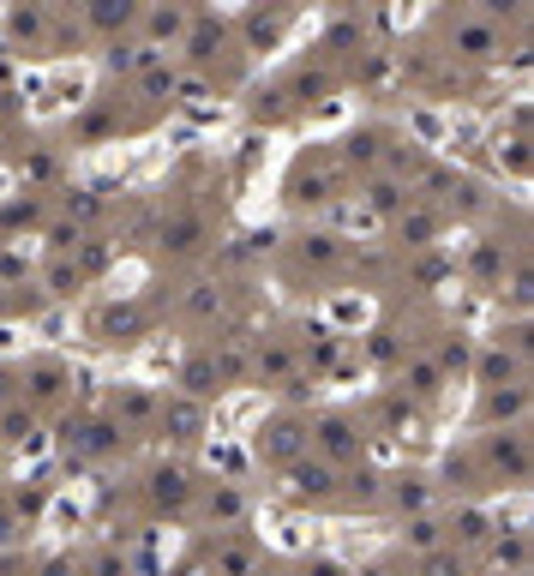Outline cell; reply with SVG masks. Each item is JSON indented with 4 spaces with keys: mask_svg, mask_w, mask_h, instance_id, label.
Returning a JSON list of instances; mask_svg holds the SVG:
<instances>
[{
    "mask_svg": "<svg viewBox=\"0 0 534 576\" xmlns=\"http://www.w3.org/2000/svg\"><path fill=\"white\" fill-rule=\"evenodd\" d=\"M349 186V169L336 156H306L301 169H294L289 181V204H301V211H324V204H336Z\"/></svg>",
    "mask_w": 534,
    "mask_h": 576,
    "instance_id": "6da1fadb",
    "label": "cell"
},
{
    "mask_svg": "<svg viewBox=\"0 0 534 576\" xmlns=\"http://www.w3.org/2000/svg\"><path fill=\"white\" fill-rule=\"evenodd\" d=\"M264 408H271L264 384H246V391H234V396H216L211 433L216 438H252V433H259V421H264Z\"/></svg>",
    "mask_w": 534,
    "mask_h": 576,
    "instance_id": "7a4b0ae2",
    "label": "cell"
},
{
    "mask_svg": "<svg viewBox=\"0 0 534 576\" xmlns=\"http://www.w3.org/2000/svg\"><path fill=\"white\" fill-rule=\"evenodd\" d=\"M373 319H379V306L366 289H336L319 301V331H331V336H361Z\"/></svg>",
    "mask_w": 534,
    "mask_h": 576,
    "instance_id": "3957f363",
    "label": "cell"
},
{
    "mask_svg": "<svg viewBox=\"0 0 534 576\" xmlns=\"http://www.w3.org/2000/svg\"><path fill=\"white\" fill-rule=\"evenodd\" d=\"M306 445H313V438H306V421H294V415L259 421V433H252V456H264V463H276V468L301 463Z\"/></svg>",
    "mask_w": 534,
    "mask_h": 576,
    "instance_id": "277c9868",
    "label": "cell"
},
{
    "mask_svg": "<svg viewBox=\"0 0 534 576\" xmlns=\"http://www.w3.org/2000/svg\"><path fill=\"white\" fill-rule=\"evenodd\" d=\"M306 438L319 445V463H331V468L354 463V456H361V445H366V433H361L354 421H343V415H324L319 426H306Z\"/></svg>",
    "mask_w": 534,
    "mask_h": 576,
    "instance_id": "5b68a950",
    "label": "cell"
},
{
    "mask_svg": "<svg viewBox=\"0 0 534 576\" xmlns=\"http://www.w3.org/2000/svg\"><path fill=\"white\" fill-rule=\"evenodd\" d=\"M174 366H181V343H174V336H144V348L132 354V384H139V391H157V384L174 378Z\"/></svg>",
    "mask_w": 534,
    "mask_h": 576,
    "instance_id": "8992f818",
    "label": "cell"
},
{
    "mask_svg": "<svg viewBox=\"0 0 534 576\" xmlns=\"http://www.w3.org/2000/svg\"><path fill=\"white\" fill-rule=\"evenodd\" d=\"M283 475H289V481H283L289 498H306V505H324V498L336 493V481H343L331 463H319V456H301V463L283 468Z\"/></svg>",
    "mask_w": 534,
    "mask_h": 576,
    "instance_id": "52a82bcc",
    "label": "cell"
},
{
    "mask_svg": "<svg viewBox=\"0 0 534 576\" xmlns=\"http://www.w3.org/2000/svg\"><path fill=\"white\" fill-rule=\"evenodd\" d=\"M204 468H216L222 486H241V481L252 475L246 438H216V433H204Z\"/></svg>",
    "mask_w": 534,
    "mask_h": 576,
    "instance_id": "ba28073f",
    "label": "cell"
},
{
    "mask_svg": "<svg viewBox=\"0 0 534 576\" xmlns=\"http://www.w3.org/2000/svg\"><path fill=\"white\" fill-rule=\"evenodd\" d=\"M174 384H181V391H174V396H192V403H211V396H222V384H216V366H211V348H199V354H181V366H174Z\"/></svg>",
    "mask_w": 534,
    "mask_h": 576,
    "instance_id": "9c48e42d",
    "label": "cell"
},
{
    "mask_svg": "<svg viewBox=\"0 0 534 576\" xmlns=\"http://www.w3.org/2000/svg\"><path fill=\"white\" fill-rule=\"evenodd\" d=\"M162 426H169V438L192 445V438L211 433V403H192V396H169V403H162Z\"/></svg>",
    "mask_w": 534,
    "mask_h": 576,
    "instance_id": "30bf717a",
    "label": "cell"
},
{
    "mask_svg": "<svg viewBox=\"0 0 534 576\" xmlns=\"http://www.w3.org/2000/svg\"><path fill=\"white\" fill-rule=\"evenodd\" d=\"M403 127H409V144H421V151H451V121H444V109L409 102Z\"/></svg>",
    "mask_w": 534,
    "mask_h": 576,
    "instance_id": "8fae6325",
    "label": "cell"
},
{
    "mask_svg": "<svg viewBox=\"0 0 534 576\" xmlns=\"http://www.w3.org/2000/svg\"><path fill=\"white\" fill-rule=\"evenodd\" d=\"M139 24H144V49L162 54V42H181L187 37L192 12L187 7H151V12H139Z\"/></svg>",
    "mask_w": 534,
    "mask_h": 576,
    "instance_id": "7c38bea8",
    "label": "cell"
},
{
    "mask_svg": "<svg viewBox=\"0 0 534 576\" xmlns=\"http://www.w3.org/2000/svg\"><path fill=\"white\" fill-rule=\"evenodd\" d=\"M222 42H229V31H222L216 19H192L187 24V37H181V49H187V61H192V72H204L222 54Z\"/></svg>",
    "mask_w": 534,
    "mask_h": 576,
    "instance_id": "4fadbf2b",
    "label": "cell"
},
{
    "mask_svg": "<svg viewBox=\"0 0 534 576\" xmlns=\"http://www.w3.org/2000/svg\"><path fill=\"white\" fill-rule=\"evenodd\" d=\"M451 49L463 54V61H493V54H498L493 19H463V24H456V37H451Z\"/></svg>",
    "mask_w": 534,
    "mask_h": 576,
    "instance_id": "5bb4252c",
    "label": "cell"
},
{
    "mask_svg": "<svg viewBox=\"0 0 534 576\" xmlns=\"http://www.w3.org/2000/svg\"><path fill=\"white\" fill-rule=\"evenodd\" d=\"M324 223H331L336 234H379V229H384L379 216L366 211L361 199H354V192H343V199H336V204H324Z\"/></svg>",
    "mask_w": 534,
    "mask_h": 576,
    "instance_id": "9a60e30c",
    "label": "cell"
},
{
    "mask_svg": "<svg viewBox=\"0 0 534 576\" xmlns=\"http://www.w3.org/2000/svg\"><path fill=\"white\" fill-rule=\"evenodd\" d=\"M139 324H144V319H139V306H132V301H109V306L91 319V331L102 336V343H121V336H127V343H139V336H132Z\"/></svg>",
    "mask_w": 534,
    "mask_h": 576,
    "instance_id": "2e32d148",
    "label": "cell"
},
{
    "mask_svg": "<svg viewBox=\"0 0 534 576\" xmlns=\"http://www.w3.org/2000/svg\"><path fill=\"white\" fill-rule=\"evenodd\" d=\"M289 12H271V19H264V12H246V49L252 54H283V31H289Z\"/></svg>",
    "mask_w": 534,
    "mask_h": 576,
    "instance_id": "e0dca14e",
    "label": "cell"
},
{
    "mask_svg": "<svg viewBox=\"0 0 534 576\" xmlns=\"http://www.w3.org/2000/svg\"><path fill=\"white\" fill-rule=\"evenodd\" d=\"M384 493H391V505L403 516H433V486H426L421 475H396Z\"/></svg>",
    "mask_w": 534,
    "mask_h": 576,
    "instance_id": "ac0fdd59",
    "label": "cell"
},
{
    "mask_svg": "<svg viewBox=\"0 0 534 576\" xmlns=\"http://www.w3.org/2000/svg\"><path fill=\"white\" fill-rule=\"evenodd\" d=\"M24 384H31V403H54V396L72 384V366L67 361H37L31 373H24Z\"/></svg>",
    "mask_w": 534,
    "mask_h": 576,
    "instance_id": "d6986e66",
    "label": "cell"
},
{
    "mask_svg": "<svg viewBox=\"0 0 534 576\" xmlns=\"http://www.w3.org/2000/svg\"><path fill=\"white\" fill-rule=\"evenodd\" d=\"M151 498L162 511H181L192 498V475H187V468H157V475H151Z\"/></svg>",
    "mask_w": 534,
    "mask_h": 576,
    "instance_id": "ffe728a7",
    "label": "cell"
},
{
    "mask_svg": "<svg viewBox=\"0 0 534 576\" xmlns=\"http://www.w3.org/2000/svg\"><path fill=\"white\" fill-rule=\"evenodd\" d=\"M451 528H456V540H463V546H481L486 535H493V511H486V505H463L451 516Z\"/></svg>",
    "mask_w": 534,
    "mask_h": 576,
    "instance_id": "44dd1931",
    "label": "cell"
},
{
    "mask_svg": "<svg viewBox=\"0 0 534 576\" xmlns=\"http://www.w3.org/2000/svg\"><path fill=\"white\" fill-rule=\"evenodd\" d=\"M403 546H414V553H439V546H444V523H439V516H409V523H403Z\"/></svg>",
    "mask_w": 534,
    "mask_h": 576,
    "instance_id": "7402d4cb",
    "label": "cell"
},
{
    "mask_svg": "<svg viewBox=\"0 0 534 576\" xmlns=\"http://www.w3.org/2000/svg\"><path fill=\"white\" fill-rule=\"evenodd\" d=\"M511 373H516V354H511V348H486V354H481V373H474V384L498 391V384L511 378Z\"/></svg>",
    "mask_w": 534,
    "mask_h": 576,
    "instance_id": "603a6c76",
    "label": "cell"
},
{
    "mask_svg": "<svg viewBox=\"0 0 534 576\" xmlns=\"http://www.w3.org/2000/svg\"><path fill=\"white\" fill-rule=\"evenodd\" d=\"M42 283H49V294H54V301H72L84 276H79V264H72V259H54L49 271H42Z\"/></svg>",
    "mask_w": 534,
    "mask_h": 576,
    "instance_id": "cb8c5ba5",
    "label": "cell"
},
{
    "mask_svg": "<svg viewBox=\"0 0 534 576\" xmlns=\"http://www.w3.org/2000/svg\"><path fill=\"white\" fill-rule=\"evenodd\" d=\"M379 139H373V132H349V139H343V156H336V162H343V169H349V162H361V169H379Z\"/></svg>",
    "mask_w": 534,
    "mask_h": 576,
    "instance_id": "d4e9b609",
    "label": "cell"
},
{
    "mask_svg": "<svg viewBox=\"0 0 534 576\" xmlns=\"http://www.w3.org/2000/svg\"><path fill=\"white\" fill-rule=\"evenodd\" d=\"M84 19H91L97 24V31H127V24H139V7H132V0H121V7H91V12H84Z\"/></svg>",
    "mask_w": 534,
    "mask_h": 576,
    "instance_id": "484cf974",
    "label": "cell"
},
{
    "mask_svg": "<svg viewBox=\"0 0 534 576\" xmlns=\"http://www.w3.org/2000/svg\"><path fill=\"white\" fill-rule=\"evenodd\" d=\"M114 415H121V421H144V415H157V396L139 391V384H127V391L114 396Z\"/></svg>",
    "mask_w": 534,
    "mask_h": 576,
    "instance_id": "4316f807",
    "label": "cell"
},
{
    "mask_svg": "<svg viewBox=\"0 0 534 576\" xmlns=\"http://www.w3.org/2000/svg\"><path fill=\"white\" fill-rule=\"evenodd\" d=\"M493 565H498V570H516V576H528V535H511V540H498V546H493Z\"/></svg>",
    "mask_w": 534,
    "mask_h": 576,
    "instance_id": "83f0119b",
    "label": "cell"
},
{
    "mask_svg": "<svg viewBox=\"0 0 534 576\" xmlns=\"http://www.w3.org/2000/svg\"><path fill=\"white\" fill-rule=\"evenodd\" d=\"M289 373H294V348L264 343V348H259V378H289Z\"/></svg>",
    "mask_w": 534,
    "mask_h": 576,
    "instance_id": "f1b7e54d",
    "label": "cell"
},
{
    "mask_svg": "<svg viewBox=\"0 0 534 576\" xmlns=\"http://www.w3.org/2000/svg\"><path fill=\"white\" fill-rule=\"evenodd\" d=\"M403 378H409V396H439V378H444V373H439V361H426V354H421V361H414Z\"/></svg>",
    "mask_w": 534,
    "mask_h": 576,
    "instance_id": "f546056e",
    "label": "cell"
},
{
    "mask_svg": "<svg viewBox=\"0 0 534 576\" xmlns=\"http://www.w3.org/2000/svg\"><path fill=\"white\" fill-rule=\"evenodd\" d=\"M67 216H72V229H79V223H91V216H102V192H97V186L67 192Z\"/></svg>",
    "mask_w": 534,
    "mask_h": 576,
    "instance_id": "4dcf8cb0",
    "label": "cell"
},
{
    "mask_svg": "<svg viewBox=\"0 0 534 576\" xmlns=\"http://www.w3.org/2000/svg\"><path fill=\"white\" fill-rule=\"evenodd\" d=\"M241 511H246V493H241V486H216L211 523H241Z\"/></svg>",
    "mask_w": 534,
    "mask_h": 576,
    "instance_id": "1f68e13d",
    "label": "cell"
},
{
    "mask_svg": "<svg viewBox=\"0 0 534 576\" xmlns=\"http://www.w3.org/2000/svg\"><path fill=\"white\" fill-rule=\"evenodd\" d=\"M67 523H72V528L84 523V498H79V493H61V498H54V511H49V528H54V535H67Z\"/></svg>",
    "mask_w": 534,
    "mask_h": 576,
    "instance_id": "d6a6232c",
    "label": "cell"
},
{
    "mask_svg": "<svg viewBox=\"0 0 534 576\" xmlns=\"http://www.w3.org/2000/svg\"><path fill=\"white\" fill-rule=\"evenodd\" d=\"M523 408H528L523 391H493V396H486V421H516Z\"/></svg>",
    "mask_w": 534,
    "mask_h": 576,
    "instance_id": "836d02e7",
    "label": "cell"
},
{
    "mask_svg": "<svg viewBox=\"0 0 534 576\" xmlns=\"http://www.w3.org/2000/svg\"><path fill=\"white\" fill-rule=\"evenodd\" d=\"M174 84H181V72H174V67H144V79H139V91L144 97H174Z\"/></svg>",
    "mask_w": 534,
    "mask_h": 576,
    "instance_id": "e575fe53",
    "label": "cell"
},
{
    "mask_svg": "<svg viewBox=\"0 0 534 576\" xmlns=\"http://www.w3.org/2000/svg\"><path fill=\"white\" fill-rule=\"evenodd\" d=\"M433 234H439V216H433V211L403 216V241H409V246H433Z\"/></svg>",
    "mask_w": 534,
    "mask_h": 576,
    "instance_id": "d590c367",
    "label": "cell"
},
{
    "mask_svg": "<svg viewBox=\"0 0 534 576\" xmlns=\"http://www.w3.org/2000/svg\"><path fill=\"white\" fill-rule=\"evenodd\" d=\"M192 241H199V223H192V216H174V223H162V246H169V253H187Z\"/></svg>",
    "mask_w": 534,
    "mask_h": 576,
    "instance_id": "8d00e7d4",
    "label": "cell"
},
{
    "mask_svg": "<svg viewBox=\"0 0 534 576\" xmlns=\"http://www.w3.org/2000/svg\"><path fill=\"white\" fill-rule=\"evenodd\" d=\"M187 313H192V319H211V313H222V294H216L211 283H192V289H187Z\"/></svg>",
    "mask_w": 534,
    "mask_h": 576,
    "instance_id": "74e56055",
    "label": "cell"
},
{
    "mask_svg": "<svg viewBox=\"0 0 534 576\" xmlns=\"http://www.w3.org/2000/svg\"><path fill=\"white\" fill-rule=\"evenodd\" d=\"M31 433H37V426H31V408H7V415H0V438H7V445H24Z\"/></svg>",
    "mask_w": 534,
    "mask_h": 576,
    "instance_id": "f35d334b",
    "label": "cell"
},
{
    "mask_svg": "<svg viewBox=\"0 0 534 576\" xmlns=\"http://www.w3.org/2000/svg\"><path fill=\"white\" fill-rule=\"evenodd\" d=\"M349 109H354L349 97H331V102H319V109H313V132H324V127H343V121H349Z\"/></svg>",
    "mask_w": 534,
    "mask_h": 576,
    "instance_id": "ab89813d",
    "label": "cell"
},
{
    "mask_svg": "<svg viewBox=\"0 0 534 576\" xmlns=\"http://www.w3.org/2000/svg\"><path fill=\"white\" fill-rule=\"evenodd\" d=\"M0 24H7V37H24L31 42L42 31V12H0Z\"/></svg>",
    "mask_w": 534,
    "mask_h": 576,
    "instance_id": "60d3db41",
    "label": "cell"
},
{
    "mask_svg": "<svg viewBox=\"0 0 534 576\" xmlns=\"http://www.w3.org/2000/svg\"><path fill=\"white\" fill-rule=\"evenodd\" d=\"M37 331H42V336H49V343H67V331H72V313H67V306H54V313H49V319H42V324H37Z\"/></svg>",
    "mask_w": 534,
    "mask_h": 576,
    "instance_id": "b9f144b4",
    "label": "cell"
},
{
    "mask_svg": "<svg viewBox=\"0 0 534 576\" xmlns=\"http://www.w3.org/2000/svg\"><path fill=\"white\" fill-rule=\"evenodd\" d=\"M216 565L229 570V576H246V570H252V553H246V546H222V558H216Z\"/></svg>",
    "mask_w": 534,
    "mask_h": 576,
    "instance_id": "7bdbcfd3",
    "label": "cell"
},
{
    "mask_svg": "<svg viewBox=\"0 0 534 576\" xmlns=\"http://www.w3.org/2000/svg\"><path fill=\"white\" fill-rule=\"evenodd\" d=\"M426 576H463V558H451L439 546V553H426Z\"/></svg>",
    "mask_w": 534,
    "mask_h": 576,
    "instance_id": "ee69618b",
    "label": "cell"
},
{
    "mask_svg": "<svg viewBox=\"0 0 534 576\" xmlns=\"http://www.w3.org/2000/svg\"><path fill=\"white\" fill-rule=\"evenodd\" d=\"M84 570H91V576H127V558L121 553H97Z\"/></svg>",
    "mask_w": 534,
    "mask_h": 576,
    "instance_id": "f6af8a7d",
    "label": "cell"
},
{
    "mask_svg": "<svg viewBox=\"0 0 534 576\" xmlns=\"http://www.w3.org/2000/svg\"><path fill=\"white\" fill-rule=\"evenodd\" d=\"M474 271H481V276H498V271H504L498 246H481V253H474Z\"/></svg>",
    "mask_w": 534,
    "mask_h": 576,
    "instance_id": "bcb514c9",
    "label": "cell"
},
{
    "mask_svg": "<svg viewBox=\"0 0 534 576\" xmlns=\"http://www.w3.org/2000/svg\"><path fill=\"white\" fill-rule=\"evenodd\" d=\"M331 241H336V234H313V241H306V259H319V264H324V259H336V246H331Z\"/></svg>",
    "mask_w": 534,
    "mask_h": 576,
    "instance_id": "7dc6e473",
    "label": "cell"
},
{
    "mask_svg": "<svg viewBox=\"0 0 534 576\" xmlns=\"http://www.w3.org/2000/svg\"><path fill=\"white\" fill-rule=\"evenodd\" d=\"M79 259H84V271H102V264H109V246H79Z\"/></svg>",
    "mask_w": 534,
    "mask_h": 576,
    "instance_id": "c3c4849f",
    "label": "cell"
},
{
    "mask_svg": "<svg viewBox=\"0 0 534 576\" xmlns=\"http://www.w3.org/2000/svg\"><path fill=\"white\" fill-rule=\"evenodd\" d=\"M12 540H19V516L0 505V546H12Z\"/></svg>",
    "mask_w": 534,
    "mask_h": 576,
    "instance_id": "681fc988",
    "label": "cell"
},
{
    "mask_svg": "<svg viewBox=\"0 0 534 576\" xmlns=\"http://www.w3.org/2000/svg\"><path fill=\"white\" fill-rule=\"evenodd\" d=\"M42 576H79V565H72V558H49V565H42Z\"/></svg>",
    "mask_w": 534,
    "mask_h": 576,
    "instance_id": "f907efd6",
    "label": "cell"
},
{
    "mask_svg": "<svg viewBox=\"0 0 534 576\" xmlns=\"http://www.w3.org/2000/svg\"><path fill=\"white\" fill-rule=\"evenodd\" d=\"M0 276H24V259L19 253H0Z\"/></svg>",
    "mask_w": 534,
    "mask_h": 576,
    "instance_id": "816d5d0a",
    "label": "cell"
},
{
    "mask_svg": "<svg viewBox=\"0 0 534 576\" xmlns=\"http://www.w3.org/2000/svg\"><path fill=\"white\" fill-rule=\"evenodd\" d=\"M7 192H12V169H0V199H7Z\"/></svg>",
    "mask_w": 534,
    "mask_h": 576,
    "instance_id": "f5cc1de1",
    "label": "cell"
},
{
    "mask_svg": "<svg viewBox=\"0 0 534 576\" xmlns=\"http://www.w3.org/2000/svg\"><path fill=\"white\" fill-rule=\"evenodd\" d=\"M0 403H7V366H0Z\"/></svg>",
    "mask_w": 534,
    "mask_h": 576,
    "instance_id": "db71d44e",
    "label": "cell"
}]
</instances>
